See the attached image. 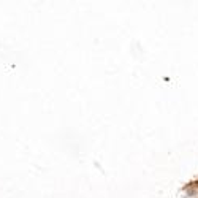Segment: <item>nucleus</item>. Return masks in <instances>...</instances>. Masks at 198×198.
<instances>
[]
</instances>
